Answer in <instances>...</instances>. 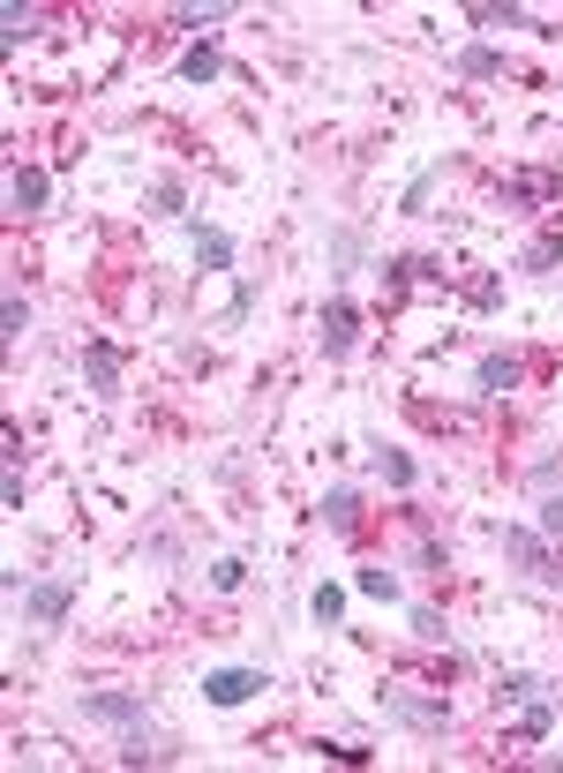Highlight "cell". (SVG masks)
I'll use <instances>...</instances> for the list:
<instances>
[{
    "label": "cell",
    "instance_id": "cell-5",
    "mask_svg": "<svg viewBox=\"0 0 563 773\" xmlns=\"http://www.w3.org/2000/svg\"><path fill=\"white\" fill-rule=\"evenodd\" d=\"M316 339H323V361H353V345H361V308L353 301H323Z\"/></svg>",
    "mask_w": 563,
    "mask_h": 773
},
{
    "label": "cell",
    "instance_id": "cell-2",
    "mask_svg": "<svg viewBox=\"0 0 563 773\" xmlns=\"http://www.w3.org/2000/svg\"><path fill=\"white\" fill-rule=\"evenodd\" d=\"M496 541H504V556L519 563L533 586H563V563H556V549H549V533H541V526H504Z\"/></svg>",
    "mask_w": 563,
    "mask_h": 773
},
{
    "label": "cell",
    "instance_id": "cell-14",
    "mask_svg": "<svg viewBox=\"0 0 563 773\" xmlns=\"http://www.w3.org/2000/svg\"><path fill=\"white\" fill-rule=\"evenodd\" d=\"M196 263H203V270H233V233L196 225Z\"/></svg>",
    "mask_w": 563,
    "mask_h": 773
},
{
    "label": "cell",
    "instance_id": "cell-24",
    "mask_svg": "<svg viewBox=\"0 0 563 773\" xmlns=\"http://www.w3.org/2000/svg\"><path fill=\"white\" fill-rule=\"evenodd\" d=\"M151 203H158V218H180V211H188V188L166 173V180H151Z\"/></svg>",
    "mask_w": 563,
    "mask_h": 773
},
{
    "label": "cell",
    "instance_id": "cell-13",
    "mask_svg": "<svg viewBox=\"0 0 563 773\" xmlns=\"http://www.w3.org/2000/svg\"><path fill=\"white\" fill-rule=\"evenodd\" d=\"M180 76H188V84H218V76H225V53H218L211 38L188 45V53H180Z\"/></svg>",
    "mask_w": 563,
    "mask_h": 773
},
{
    "label": "cell",
    "instance_id": "cell-21",
    "mask_svg": "<svg viewBox=\"0 0 563 773\" xmlns=\"http://www.w3.org/2000/svg\"><path fill=\"white\" fill-rule=\"evenodd\" d=\"M459 76H504V53L496 45H466L459 53Z\"/></svg>",
    "mask_w": 563,
    "mask_h": 773
},
{
    "label": "cell",
    "instance_id": "cell-22",
    "mask_svg": "<svg viewBox=\"0 0 563 773\" xmlns=\"http://www.w3.org/2000/svg\"><path fill=\"white\" fill-rule=\"evenodd\" d=\"M519 714H526V721H519V736H526V743H541V736L556 729V706H549V698H533V706H519Z\"/></svg>",
    "mask_w": 563,
    "mask_h": 773
},
{
    "label": "cell",
    "instance_id": "cell-20",
    "mask_svg": "<svg viewBox=\"0 0 563 773\" xmlns=\"http://www.w3.org/2000/svg\"><path fill=\"white\" fill-rule=\"evenodd\" d=\"M541 676H504V684H496V706H533V698H541Z\"/></svg>",
    "mask_w": 563,
    "mask_h": 773
},
{
    "label": "cell",
    "instance_id": "cell-15",
    "mask_svg": "<svg viewBox=\"0 0 563 773\" xmlns=\"http://www.w3.org/2000/svg\"><path fill=\"white\" fill-rule=\"evenodd\" d=\"M38 23H45V8H23V0H8V8H0V38H8V45L38 38Z\"/></svg>",
    "mask_w": 563,
    "mask_h": 773
},
{
    "label": "cell",
    "instance_id": "cell-23",
    "mask_svg": "<svg viewBox=\"0 0 563 773\" xmlns=\"http://www.w3.org/2000/svg\"><path fill=\"white\" fill-rule=\"evenodd\" d=\"M241 586H249V563H241V556H218L211 563V594H241Z\"/></svg>",
    "mask_w": 563,
    "mask_h": 773
},
{
    "label": "cell",
    "instance_id": "cell-12",
    "mask_svg": "<svg viewBox=\"0 0 563 773\" xmlns=\"http://www.w3.org/2000/svg\"><path fill=\"white\" fill-rule=\"evenodd\" d=\"M353 594H368V601H398L406 586H398V571H390V563H361V571H353Z\"/></svg>",
    "mask_w": 563,
    "mask_h": 773
},
{
    "label": "cell",
    "instance_id": "cell-17",
    "mask_svg": "<svg viewBox=\"0 0 563 773\" xmlns=\"http://www.w3.org/2000/svg\"><path fill=\"white\" fill-rule=\"evenodd\" d=\"M368 459H376V473H384L390 488H413V459H406V451H390V443H368Z\"/></svg>",
    "mask_w": 563,
    "mask_h": 773
},
{
    "label": "cell",
    "instance_id": "cell-9",
    "mask_svg": "<svg viewBox=\"0 0 563 773\" xmlns=\"http://www.w3.org/2000/svg\"><path fill=\"white\" fill-rule=\"evenodd\" d=\"M474 384L488 390V398H511V390L526 384V361L519 353H481V368H474Z\"/></svg>",
    "mask_w": 563,
    "mask_h": 773
},
{
    "label": "cell",
    "instance_id": "cell-16",
    "mask_svg": "<svg viewBox=\"0 0 563 773\" xmlns=\"http://www.w3.org/2000/svg\"><path fill=\"white\" fill-rule=\"evenodd\" d=\"M504 196H519V203H563V180L556 173H519Z\"/></svg>",
    "mask_w": 563,
    "mask_h": 773
},
{
    "label": "cell",
    "instance_id": "cell-4",
    "mask_svg": "<svg viewBox=\"0 0 563 773\" xmlns=\"http://www.w3.org/2000/svg\"><path fill=\"white\" fill-rule=\"evenodd\" d=\"M84 721H98V729H143L151 721V706L135 698V691H84Z\"/></svg>",
    "mask_w": 563,
    "mask_h": 773
},
{
    "label": "cell",
    "instance_id": "cell-7",
    "mask_svg": "<svg viewBox=\"0 0 563 773\" xmlns=\"http://www.w3.org/2000/svg\"><path fill=\"white\" fill-rule=\"evenodd\" d=\"M45 196H53V173H45V166H15V173H8V211H15V218H38Z\"/></svg>",
    "mask_w": 563,
    "mask_h": 773
},
{
    "label": "cell",
    "instance_id": "cell-18",
    "mask_svg": "<svg viewBox=\"0 0 563 773\" xmlns=\"http://www.w3.org/2000/svg\"><path fill=\"white\" fill-rule=\"evenodd\" d=\"M308 616H316V623H323V631H331V623H339V616H346V586H331V578H323V586H316V594H308Z\"/></svg>",
    "mask_w": 563,
    "mask_h": 773
},
{
    "label": "cell",
    "instance_id": "cell-25",
    "mask_svg": "<svg viewBox=\"0 0 563 773\" xmlns=\"http://www.w3.org/2000/svg\"><path fill=\"white\" fill-rule=\"evenodd\" d=\"M23 331H31V301H23V294H8V308H0V339L15 345Z\"/></svg>",
    "mask_w": 563,
    "mask_h": 773
},
{
    "label": "cell",
    "instance_id": "cell-29",
    "mask_svg": "<svg viewBox=\"0 0 563 773\" xmlns=\"http://www.w3.org/2000/svg\"><path fill=\"white\" fill-rule=\"evenodd\" d=\"M549 541H563V496H541V518H533Z\"/></svg>",
    "mask_w": 563,
    "mask_h": 773
},
{
    "label": "cell",
    "instance_id": "cell-10",
    "mask_svg": "<svg viewBox=\"0 0 563 773\" xmlns=\"http://www.w3.org/2000/svg\"><path fill=\"white\" fill-rule=\"evenodd\" d=\"M519 270H526V278H556V270H563V225H549V233H533V241H526V249H519Z\"/></svg>",
    "mask_w": 563,
    "mask_h": 773
},
{
    "label": "cell",
    "instance_id": "cell-28",
    "mask_svg": "<svg viewBox=\"0 0 563 773\" xmlns=\"http://www.w3.org/2000/svg\"><path fill=\"white\" fill-rule=\"evenodd\" d=\"M413 563H421V571H435V578L451 571V556H443V541H435V533H421V541H413Z\"/></svg>",
    "mask_w": 563,
    "mask_h": 773
},
{
    "label": "cell",
    "instance_id": "cell-31",
    "mask_svg": "<svg viewBox=\"0 0 563 773\" xmlns=\"http://www.w3.org/2000/svg\"><path fill=\"white\" fill-rule=\"evenodd\" d=\"M331 263L353 270V263H361V241H353V233H331Z\"/></svg>",
    "mask_w": 563,
    "mask_h": 773
},
{
    "label": "cell",
    "instance_id": "cell-6",
    "mask_svg": "<svg viewBox=\"0 0 563 773\" xmlns=\"http://www.w3.org/2000/svg\"><path fill=\"white\" fill-rule=\"evenodd\" d=\"M256 691H271V669H211L203 676V698L211 706H249Z\"/></svg>",
    "mask_w": 563,
    "mask_h": 773
},
{
    "label": "cell",
    "instance_id": "cell-27",
    "mask_svg": "<svg viewBox=\"0 0 563 773\" xmlns=\"http://www.w3.org/2000/svg\"><path fill=\"white\" fill-rule=\"evenodd\" d=\"M249 308H256V278H241V286H233V301H225V316H218V323L233 331V323H249Z\"/></svg>",
    "mask_w": 563,
    "mask_h": 773
},
{
    "label": "cell",
    "instance_id": "cell-30",
    "mask_svg": "<svg viewBox=\"0 0 563 773\" xmlns=\"http://www.w3.org/2000/svg\"><path fill=\"white\" fill-rule=\"evenodd\" d=\"M413 639H429V645H443V616H435V608H413Z\"/></svg>",
    "mask_w": 563,
    "mask_h": 773
},
{
    "label": "cell",
    "instance_id": "cell-1",
    "mask_svg": "<svg viewBox=\"0 0 563 773\" xmlns=\"http://www.w3.org/2000/svg\"><path fill=\"white\" fill-rule=\"evenodd\" d=\"M376 706H384L398 729H421V736H443V729H451V698H429V691H413V684H390Z\"/></svg>",
    "mask_w": 563,
    "mask_h": 773
},
{
    "label": "cell",
    "instance_id": "cell-32",
    "mask_svg": "<svg viewBox=\"0 0 563 773\" xmlns=\"http://www.w3.org/2000/svg\"><path fill=\"white\" fill-rule=\"evenodd\" d=\"M0 504H8V511H23V466H8V481H0Z\"/></svg>",
    "mask_w": 563,
    "mask_h": 773
},
{
    "label": "cell",
    "instance_id": "cell-8",
    "mask_svg": "<svg viewBox=\"0 0 563 773\" xmlns=\"http://www.w3.org/2000/svg\"><path fill=\"white\" fill-rule=\"evenodd\" d=\"M84 376H90V390H98V398H121V345H113V339H90L84 345Z\"/></svg>",
    "mask_w": 563,
    "mask_h": 773
},
{
    "label": "cell",
    "instance_id": "cell-3",
    "mask_svg": "<svg viewBox=\"0 0 563 773\" xmlns=\"http://www.w3.org/2000/svg\"><path fill=\"white\" fill-rule=\"evenodd\" d=\"M68 608H76V578H31L23 586V623H38V631H60Z\"/></svg>",
    "mask_w": 563,
    "mask_h": 773
},
{
    "label": "cell",
    "instance_id": "cell-11",
    "mask_svg": "<svg viewBox=\"0 0 563 773\" xmlns=\"http://www.w3.org/2000/svg\"><path fill=\"white\" fill-rule=\"evenodd\" d=\"M323 526L346 541V533H361V488H331L323 496Z\"/></svg>",
    "mask_w": 563,
    "mask_h": 773
},
{
    "label": "cell",
    "instance_id": "cell-26",
    "mask_svg": "<svg viewBox=\"0 0 563 773\" xmlns=\"http://www.w3.org/2000/svg\"><path fill=\"white\" fill-rule=\"evenodd\" d=\"M225 15H233L225 0H203V8H174V23H180V31H203V23H225Z\"/></svg>",
    "mask_w": 563,
    "mask_h": 773
},
{
    "label": "cell",
    "instance_id": "cell-19",
    "mask_svg": "<svg viewBox=\"0 0 563 773\" xmlns=\"http://www.w3.org/2000/svg\"><path fill=\"white\" fill-rule=\"evenodd\" d=\"M435 180H443V166H421V173H413V180H406V196H398V211H406V218H421V211H429V188H435Z\"/></svg>",
    "mask_w": 563,
    "mask_h": 773
}]
</instances>
